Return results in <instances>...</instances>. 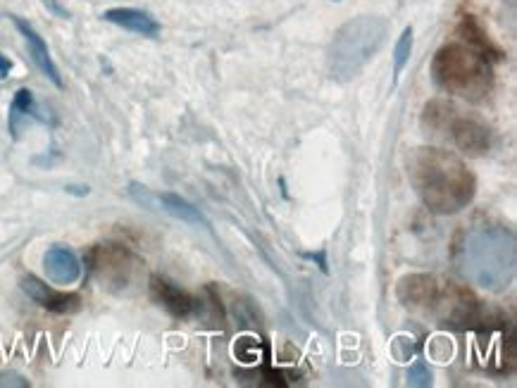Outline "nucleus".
<instances>
[{
    "instance_id": "1",
    "label": "nucleus",
    "mask_w": 517,
    "mask_h": 388,
    "mask_svg": "<svg viewBox=\"0 0 517 388\" xmlns=\"http://www.w3.org/2000/svg\"><path fill=\"white\" fill-rule=\"evenodd\" d=\"M406 174L417 198L434 215H458L477 196V177L453 150L413 148L406 155Z\"/></svg>"
},
{
    "instance_id": "2",
    "label": "nucleus",
    "mask_w": 517,
    "mask_h": 388,
    "mask_svg": "<svg viewBox=\"0 0 517 388\" xmlns=\"http://www.w3.org/2000/svg\"><path fill=\"white\" fill-rule=\"evenodd\" d=\"M396 298L406 310L444 329L463 331L482 324V305L475 293L436 274H408L398 281Z\"/></svg>"
},
{
    "instance_id": "3",
    "label": "nucleus",
    "mask_w": 517,
    "mask_h": 388,
    "mask_svg": "<svg viewBox=\"0 0 517 388\" xmlns=\"http://www.w3.org/2000/svg\"><path fill=\"white\" fill-rule=\"evenodd\" d=\"M458 272L477 289L503 293L517 274L515 231L501 224H484L465 234L458 248Z\"/></svg>"
},
{
    "instance_id": "4",
    "label": "nucleus",
    "mask_w": 517,
    "mask_h": 388,
    "mask_svg": "<svg viewBox=\"0 0 517 388\" xmlns=\"http://www.w3.org/2000/svg\"><path fill=\"white\" fill-rule=\"evenodd\" d=\"M432 81L448 96L482 103L494 91V67L491 60L465 43H448L436 50L432 60Z\"/></svg>"
},
{
    "instance_id": "5",
    "label": "nucleus",
    "mask_w": 517,
    "mask_h": 388,
    "mask_svg": "<svg viewBox=\"0 0 517 388\" xmlns=\"http://www.w3.org/2000/svg\"><path fill=\"white\" fill-rule=\"evenodd\" d=\"M389 36V22L379 15H360L336 29L327 50L329 77L339 84L353 81L377 58Z\"/></svg>"
},
{
    "instance_id": "6",
    "label": "nucleus",
    "mask_w": 517,
    "mask_h": 388,
    "mask_svg": "<svg viewBox=\"0 0 517 388\" xmlns=\"http://www.w3.org/2000/svg\"><path fill=\"white\" fill-rule=\"evenodd\" d=\"M422 129L434 139L451 143L460 155L484 158L491 150V129L479 117L463 112L453 100L434 98L422 110Z\"/></svg>"
},
{
    "instance_id": "7",
    "label": "nucleus",
    "mask_w": 517,
    "mask_h": 388,
    "mask_svg": "<svg viewBox=\"0 0 517 388\" xmlns=\"http://www.w3.org/2000/svg\"><path fill=\"white\" fill-rule=\"evenodd\" d=\"M91 277L110 293H127L139 284L143 260L122 243H98L86 255Z\"/></svg>"
},
{
    "instance_id": "8",
    "label": "nucleus",
    "mask_w": 517,
    "mask_h": 388,
    "mask_svg": "<svg viewBox=\"0 0 517 388\" xmlns=\"http://www.w3.org/2000/svg\"><path fill=\"white\" fill-rule=\"evenodd\" d=\"M148 291H151V298L160 308L167 310L177 319H193L201 315L203 310L201 298L193 296V293L182 289V286H177L174 281L160 277V274H155V277L148 281Z\"/></svg>"
},
{
    "instance_id": "9",
    "label": "nucleus",
    "mask_w": 517,
    "mask_h": 388,
    "mask_svg": "<svg viewBox=\"0 0 517 388\" xmlns=\"http://www.w3.org/2000/svg\"><path fill=\"white\" fill-rule=\"evenodd\" d=\"M20 286L34 303H39L43 310L53 312V315H74V312L82 310V296L79 293L53 289L46 281L34 277V274H24Z\"/></svg>"
},
{
    "instance_id": "10",
    "label": "nucleus",
    "mask_w": 517,
    "mask_h": 388,
    "mask_svg": "<svg viewBox=\"0 0 517 388\" xmlns=\"http://www.w3.org/2000/svg\"><path fill=\"white\" fill-rule=\"evenodd\" d=\"M10 20H12V24H15V29L20 31L24 43H27V50H29L31 60H34V65L39 67L41 74H46V77L51 79L58 89H62L60 70H58V65H55L51 50H48V43L43 41V36L34 27H31L27 20H22V17L10 15Z\"/></svg>"
},
{
    "instance_id": "11",
    "label": "nucleus",
    "mask_w": 517,
    "mask_h": 388,
    "mask_svg": "<svg viewBox=\"0 0 517 388\" xmlns=\"http://www.w3.org/2000/svg\"><path fill=\"white\" fill-rule=\"evenodd\" d=\"M43 272L53 284L72 286L82 277V260L77 258L72 248L51 246L43 255Z\"/></svg>"
},
{
    "instance_id": "12",
    "label": "nucleus",
    "mask_w": 517,
    "mask_h": 388,
    "mask_svg": "<svg viewBox=\"0 0 517 388\" xmlns=\"http://www.w3.org/2000/svg\"><path fill=\"white\" fill-rule=\"evenodd\" d=\"M458 36H460V43H465V46L475 48L477 53L484 55V58H489V60H503V58H506V53H503V50L496 46L494 39H491V36H489V31L482 27V22H479L475 15H463V17H460Z\"/></svg>"
},
{
    "instance_id": "13",
    "label": "nucleus",
    "mask_w": 517,
    "mask_h": 388,
    "mask_svg": "<svg viewBox=\"0 0 517 388\" xmlns=\"http://www.w3.org/2000/svg\"><path fill=\"white\" fill-rule=\"evenodd\" d=\"M103 20L110 24H117V27H122L127 31H132V34L146 36V39H158V34H160V22L155 20L153 15H148V12L136 10V8L108 10L103 15Z\"/></svg>"
},
{
    "instance_id": "14",
    "label": "nucleus",
    "mask_w": 517,
    "mask_h": 388,
    "mask_svg": "<svg viewBox=\"0 0 517 388\" xmlns=\"http://www.w3.org/2000/svg\"><path fill=\"white\" fill-rule=\"evenodd\" d=\"M31 120H46V117L39 112V105H36L34 100V93L29 89H20L15 93V98H12V105H10V117H8V127H10V134L12 139H20V131L27 127V122Z\"/></svg>"
},
{
    "instance_id": "15",
    "label": "nucleus",
    "mask_w": 517,
    "mask_h": 388,
    "mask_svg": "<svg viewBox=\"0 0 517 388\" xmlns=\"http://www.w3.org/2000/svg\"><path fill=\"white\" fill-rule=\"evenodd\" d=\"M155 205L179 222L191 224V227H208V219L203 217V212L177 193H155Z\"/></svg>"
},
{
    "instance_id": "16",
    "label": "nucleus",
    "mask_w": 517,
    "mask_h": 388,
    "mask_svg": "<svg viewBox=\"0 0 517 388\" xmlns=\"http://www.w3.org/2000/svg\"><path fill=\"white\" fill-rule=\"evenodd\" d=\"M413 43H415L413 27H406L394 48V84H398V79H401L403 70H406V65L410 62V55H413Z\"/></svg>"
},
{
    "instance_id": "17",
    "label": "nucleus",
    "mask_w": 517,
    "mask_h": 388,
    "mask_svg": "<svg viewBox=\"0 0 517 388\" xmlns=\"http://www.w3.org/2000/svg\"><path fill=\"white\" fill-rule=\"evenodd\" d=\"M408 384L410 386H432V372L422 360H417L413 367L408 369Z\"/></svg>"
},
{
    "instance_id": "18",
    "label": "nucleus",
    "mask_w": 517,
    "mask_h": 388,
    "mask_svg": "<svg viewBox=\"0 0 517 388\" xmlns=\"http://www.w3.org/2000/svg\"><path fill=\"white\" fill-rule=\"evenodd\" d=\"M0 386H15V388H29L31 384L27 379L22 377V374H17V372H3L0 374Z\"/></svg>"
},
{
    "instance_id": "19",
    "label": "nucleus",
    "mask_w": 517,
    "mask_h": 388,
    "mask_svg": "<svg viewBox=\"0 0 517 388\" xmlns=\"http://www.w3.org/2000/svg\"><path fill=\"white\" fill-rule=\"evenodd\" d=\"M41 3L46 5V8L51 10L55 17H62V20H67V17H70V12H67L65 8H62V5L58 3V0H41Z\"/></svg>"
},
{
    "instance_id": "20",
    "label": "nucleus",
    "mask_w": 517,
    "mask_h": 388,
    "mask_svg": "<svg viewBox=\"0 0 517 388\" xmlns=\"http://www.w3.org/2000/svg\"><path fill=\"white\" fill-rule=\"evenodd\" d=\"M10 72H12V60L0 53V79H8Z\"/></svg>"
},
{
    "instance_id": "21",
    "label": "nucleus",
    "mask_w": 517,
    "mask_h": 388,
    "mask_svg": "<svg viewBox=\"0 0 517 388\" xmlns=\"http://www.w3.org/2000/svg\"><path fill=\"white\" fill-rule=\"evenodd\" d=\"M334 3H339V0H334Z\"/></svg>"
}]
</instances>
